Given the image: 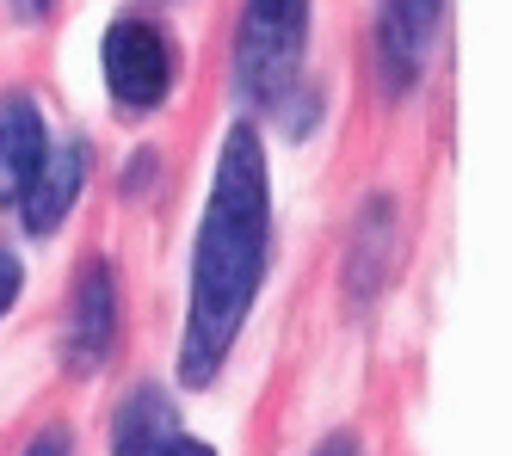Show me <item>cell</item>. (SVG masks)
I'll use <instances>...</instances> for the list:
<instances>
[{
	"label": "cell",
	"instance_id": "obj_9",
	"mask_svg": "<svg viewBox=\"0 0 512 456\" xmlns=\"http://www.w3.org/2000/svg\"><path fill=\"white\" fill-rule=\"evenodd\" d=\"M389 253H395V210L389 198H371L364 216L352 222V253H346V284L358 296H371L389 278Z\"/></svg>",
	"mask_w": 512,
	"mask_h": 456
},
{
	"label": "cell",
	"instance_id": "obj_11",
	"mask_svg": "<svg viewBox=\"0 0 512 456\" xmlns=\"http://www.w3.org/2000/svg\"><path fill=\"white\" fill-rule=\"evenodd\" d=\"M19 290H25V265H19L7 247H0V315H7L13 302H19Z\"/></svg>",
	"mask_w": 512,
	"mask_h": 456
},
{
	"label": "cell",
	"instance_id": "obj_10",
	"mask_svg": "<svg viewBox=\"0 0 512 456\" xmlns=\"http://www.w3.org/2000/svg\"><path fill=\"white\" fill-rule=\"evenodd\" d=\"M19 456H75V432H68V426H44Z\"/></svg>",
	"mask_w": 512,
	"mask_h": 456
},
{
	"label": "cell",
	"instance_id": "obj_14",
	"mask_svg": "<svg viewBox=\"0 0 512 456\" xmlns=\"http://www.w3.org/2000/svg\"><path fill=\"white\" fill-rule=\"evenodd\" d=\"M7 7H13V19H44V13H56V0H7Z\"/></svg>",
	"mask_w": 512,
	"mask_h": 456
},
{
	"label": "cell",
	"instance_id": "obj_8",
	"mask_svg": "<svg viewBox=\"0 0 512 456\" xmlns=\"http://www.w3.org/2000/svg\"><path fill=\"white\" fill-rule=\"evenodd\" d=\"M179 444H186V432H179L173 395L155 389V383L130 389L118 420H112V456H173Z\"/></svg>",
	"mask_w": 512,
	"mask_h": 456
},
{
	"label": "cell",
	"instance_id": "obj_5",
	"mask_svg": "<svg viewBox=\"0 0 512 456\" xmlns=\"http://www.w3.org/2000/svg\"><path fill=\"white\" fill-rule=\"evenodd\" d=\"M118 346V272L112 259H93L81 284H75V302H68V327H62V364L75 376H93Z\"/></svg>",
	"mask_w": 512,
	"mask_h": 456
},
{
	"label": "cell",
	"instance_id": "obj_6",
	"mask_svg": "<svg viewBox=\"0 0 512 456\" xmlns=\"http://www.w3.org/2000/svg\"><path fill=\"white\" fill-rule=\"evenodd\" d=\"M81 179H87V148L81 142H50L38 173H31V185H25V198H19L25 235H56V222L81 198Z\"/></svg>",
	"mask_w": 512,
	"mask_h": 456
},
{
	"label": "cell",
	"instance_id": "obj_2",
	"mask_svg": "<svg viewBox=\"0 0 512 456\" xmlns=\"http://www.w3.org/2000/svg\"><path fill=\"white\" fill-rule=\"evenodd\" d=\"M303 50H309V0H247L235 31V87L278 111L303 87Z\"/></svg>",
	"mask_w": 512,
	"mask_h": 456
},
{
	"label": "cell",
	"instance_id": "obj_12",
	"mask_svg": "<svg viewBox=\"0 0 512 456\" xmlns=\"http://www.w3.org/2000/svg\"><path fill=\"white\" fill-rule=\"evenodd\" d=\"M315 456H364V444H358L352 432H334L327 444H315Z\"/></svg>",
	"mask_w": 512,
	"mask_h": 456
},
{
	"label": "cell",
	"instance_id": "obj_1",
	"mask_svg": "<svg viewBox=\"0 0 512 456\" xmlns=\"http://www.w3.org/2000/svg\"><path fill=\"white\" fill-rule=\"evenodd\" d=\"M266 253H272L266 142L241 118L216 148L210 198L192 241V296H186V339H179V383L186 389H210L223 376L253 302H260Z\"/></svg>",
	"mask_w": 512,
	"mask_h": 456
},
{
	"label": "cell",
	"instance_id": "obj_7",
	"mask_svg": "<svg viewBox=\"0 0 512 456\" xmlns=\"http://www.w3.org/2000/svg\"><path fill=\"white\" fill-rule=\"evenodd\" d=\"M44 148H50V130H44L38 99L31 93H0V210L25 198Z\"/></svg>",
	"mask_w": 512,
	"mask_h": 456
},
{
	"label": "cell",
	"instance_id": "obj_4",
	"mask_svg": "<svg viewBox=\"0 0 512 456\" xmlns=\"http://www.w3.org/2000/svg\"><path fill=\"white\" fill-rule=\"evenodd\" d=\"M438 25H445V0H383L377 7V81L389 99L420 87Z\"/></svg>",
	"mask_w": 512,
	"mask_h": 456
},
{
	"label": "cell",
	"instance_id": "obj_15",
	"mask_svg": "<svg viewBox=\"0 0 512 456\" xmlns=\"http://www.w3.org/2000/svg\"><path fill=\"white\" fill-rule=\"evenodd\" d=\"M173 456H216V450H210V444H198V438H186V444H179Z\"/></svg>",
	"mask_w": 512,
	"mask_h": 456
},
{
	"label": "cell",
	"instance_id": "obj_3",
	"mask_svg": "<svg viewBox=\"0 0 512 456\" xmlns=\"http://www.w3.org/2000/svg\"><path fill=\"white\" fill-rule=\"evenodd\" d=\"M99 74H105V93H112L124 111H155V105H167V93H173V44H167V31L149 25V19L105 25Z\"/></svg>",
	"mask_w": 512,
	"mask_h": 456
},
{
	"label": "cell",
	"instance_id": "obj_13",
	"mask_svg": "<svg viewBox=\"0 0 512 456\" xmlns=\"http://www.w3.org/2000/svg\"><path fill=\"white\" fill-rule=\"evenodd\" d=\"M149 167H161V161H155V155H136V161H130V179H124V192H130V198L142 192V185H149Z\"/></svg>",
	"mask_w": 512,
	"mask_h": 456
}]
</instances>
